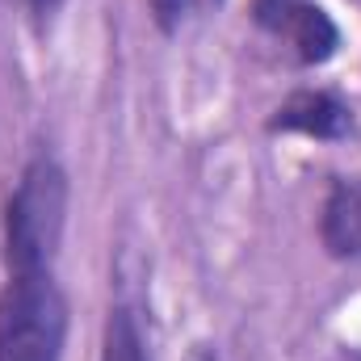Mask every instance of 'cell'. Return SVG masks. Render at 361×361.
<instances>
[{
  "mask_svg": "<svg viewBox=\"0 0 361 361\" xmlns=\"http://www.w3.org/2000/svg\"><path fill=\"white\" fill-rule=\"evenodd\" d=\"M319 235L332 257H361V177L332 185V193L324 202Z\"/></svg>",
  "mask_w": 361,
  "mask_h": 361,
  "instance_id": "obj_5",
  "label": "cell"
},
{
  "mask_svg": "<svg viewBox=\"0 0 361 361\" xmlns=\"http://www.w3.org/2000/svg\"><path fill=\"white\" fill-rule=\"evenodd\" d=\"M257 17L265 25H273L294 47V55L302 63H324V59L336 55L341 34H336L332 17L319 4H302V0H261L257 4Z\"/></svg>",
  "mask_w": 361,
  "mask_h": 361,
  "instance_id": "obj_3",
  "label": "cell"
},
{
  "mask_svg": "<svg viewBox=\"0 0 361 361\" xmlns=\"http://www.w3.org/2000/svg\"><path fill=\"white\" fill-rule=\"evenodd\" d=\"M55 4H59V0H30V8H34V13H51Z\"/></svg>",
  "mask_w": 361,
  "mask_h": 361,
  "instance_id": "obj_8",
  "label": "cell"
},
{
  "mask_svg": "<svg viewBox=\"0 0 361 361\" xmlns=\"http://www.w3.org/2000/svg\"><path fill=\"white\" fill-rule=\"evenodd\" d=\"M189 361H214V357H210V353H206V349H202V345H197V349H193V353H189Z\"/></svg>",
  "mask_w": 361,
  "mask_h": 361,
  "instance_id": "obj_9",
  "label": "cell"
},
{
  "mask_svg": "<svg viewBox=\"0 0 361 361\" xmlns=\"http://www.w3.org/2000/svg\"><path fill=\"white\" fill-rule=\"evenodd\" d=\"M68 219V177L55 160L38 156L8 197L4 210V261L8 273H42L59 252Z\"/></svg>",
  "mask_w": 361,
  "mask_h": 361,
  "instance_id": "obj_1",
  "label": "cell"
},
{
  "mask_svg": "<svg viewBox=\"0 0 361 361\" xmlns=\"http://www.w3.org/2000/svg\"><path fill=\"white\" fill-rule=\"evenodd\" d=\"M269 126L273 130H290V135H307V139H341V135H349L353 114L336 92L302 89L277 105Z\"/></svg>",
  "mask_w": 361,
  "mask_h": 361,
  "instance_id": "obj_4",
  "label": "cell"
},
{
  "mask_svg": "<svg viewBox=\"0 0 361 361\" xmlns=\"http://www.w3.org/2000/svg\"><path fill=\"white\" fill-rule=\"evenodd\" d=\"M189 4H193V0H152V13H156V21H160L164 30H177L180 17L189 13Z\"/></svg>",
  "mask_w": 361,
  "mask_h": 361,
  "instance_id": "obj_7",
  "label": "cell"
},
{
  "mask_svg": "<svg viewBox=\"0 0 361 361\" xmlns=\"http://www.w3.org/2000/svg\"><path fill=\"white\" fill-rule=\"evenodd\" d=\"M68 307L51 269L8 273L0 290V361H59Z\"/></svg>",
  "mask_w": 361,
  "mask_h": 361,
  "instance_id": "obj_2",
  "label": "cell"
},
{
  "mask_svg": "<svg viewBox=\"0 0 361 361\" xmlns=\"http://www.w3.org/2000/svg\"><path fill=\"white\" fill-rule=\"evenodd\" d=\"M101 361H147L143 357V336L139 324L130 319V311H109L105 319V345H101Z\"/></svg>",
  "mask_w": 361,
  "mask_h": 361,
  "instance_id": "obj_6",
  "label": "cell"
}]
</instances>
